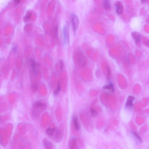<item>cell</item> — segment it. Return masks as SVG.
I'll list each match as a JSON object with an SVG mask.
<instances>
[{
    "instance_id": "1",
    "label": "cell",
    "mask_w": 149,
    "mask_h": 149,
    "mask_svg": "<svg viewBox=\"0 0 149 149\" xmlns=\"http://www.w3.org/2000/svg\"><path fill=\"white\" fill-rule=\"evenodd\" d=\"M76 62L80 67H83L86 64V59L82 52H79L76 56Z\"/></svg>"
},
{
    "instance_id": "2",
    "label": "cell",
    "mask_w": 149,
    "mask_h": 149,
    "mask_svg": "<svg viewBox=\"0 0 149 149\" xmlns=\"http://www.w3.org/2000/svg\"><path fill=\"white\" fill-rule=\"evenodd\" d=\"M71 20L72 29L74 32H75L78 27L79 24V18L77 15L72 13L71 15Z\"/></svg>"
},
{
    "instance_id": "3",
    "label": "cell",
    "mask_w": 149,
    "mask_h": 149,
    "mask_svg": "<svg viewBox=\"0 0 149 149\" xmlns=\"http://www.w3.org/2000/svg\"><path fill=\"white\" fill-rule=\"evenodd\" d=\"M63 32L64 44L65 46H68L70 43V32L68 26H64Z\"/></svg>"
},
{
    "instance_id": "4",
    "label": "cell",
    "mask_w": 149,
    "mask_h": 149,
    "mask_svg": "<svg viewBox=\"0 0 149 149\" xmlns=\"http://www.w3.org/2000/svg\"><path fill=\"white\" fill-rule=\"evenodd\" d=\"M131 34L136 45L137 46L139 45L141 42L140 34L137 32H133L131 33Z\"/></svg>"
},
{
    "instance_id": "5",
    "label": "cell",
    "mask_w": 149,
    "mask_h": 149,
    "mask_svg": "<svg viewBox=\"0 0 149 149\" xmlns=\"http://www.w3.org/2000/svg\"><path fill=\"white\" fill-rule=\"evenodd\" d=\"M30 65L32 70L35 76H36L38 72V67L40 64L37 63L35 60L33 59L30 60Z\"/></svg>"
},
{
    "instance_id": "6",
    "label": "cell",
    "mask_w": 149,
    "mask_h": 149,
    "mask_svg": "<svg viewBox=\"0 0 149 149\" xmlns=\"http://www.w3.org/2000/svg\"><path fill=\"white\" fill-rule=\"evenodd\" d=\"M116 12L118 14H120L123 12V6L121 1H117L115 4Z\"/></svg>"
},
{
    "instance_id": "7",
    "label": "cell",
    "mask_w": 149,
    "mask_h": 149,
    "mask_svg": "<svg viewBox=\"0 0 149 149\" xmlns=\"http://www.w3.org/2000/svg\"><path fill=\"white\" fill-rule=\"evenodd\" d=\"M61 126L56 132L55 138L56 141L57 142H59L61 140L64 134L63 128Z\"/></svg>"
},
{
    "instance_id": "8",
    "label": "cell",
    "mask_w": 149,
    "mask_h": 149,
    "mask_svg": "<svg viewBox=\"0 0 149 149\" xmlns=\"http://www.w3.org/2000/svg\"><path fill=\"white\" fill-rule=\"evenodd\" d=\"M33 107L35 109H40L41 108H46V105L44 103L40 102H34Z\"/></svg>"
},
{
    "instance_id": "9",
    "label": "cell",
    "mask_w": 149,
    "mask_h": 149,
    "mask_svg": "<svg viewBox=\"0 0 149 149\" xmlns=\"http://www.w3.org/2000/svg\"><path fill=\"white\" fill-rule=\"evenodd\" d=\"M42 143L45 148L47 149L52 148V144L51 142L46 138L42 140Z\"/></svg>"
},
{
    "instance_id": "10",
    "label": "cell",
    "mask_w": 149,
    "mask_h": 149,
    "mask_svg": "<svg viewBox=\"0 0 149 149\" xmlns=\"http://www.w3.org/2000/svg\"><path fill=\"white\" fill-rule=\"evenodd\" d=\"M74 126L75 130L77 131H79L80 129V126L79 123L78 118L76 116H74L72 119Z\"/></svg>"
},
{
    "instance_id": "11",
    "label": "cell",
    "mask_w": 149,
    "mask_h": 149,
    "mask_svg": "<svg viewBox=\"0 0 149 149\" xmlns=\"http://www.w3.org/2000/svg\"><path fill=\"white\" fill-rule=\"evenodd\" d=\"M104 90H107L111 92L112 93H114V88L113 84L112 83L104 86L103 88Z\"/></svg>"
},
{
    "instance_id": "12",
    "label": "cell",
    "mask_w": 149,
    "mask_h": 149,
    "mask_svg": "<svg viewBox=\"0 0 149 149\" xmlns=\"http://www.w3.org/2000/svg\"><path fill=\"white\" fill-rule=\"evenodd\" d=\"M103 4L104 10H108L110 9L111 4L108 0H104Z\"/></svg>"
},
{
    "instance_id": "13",
    "label": "cell",
    "mask_w": 149,
    "mask_h": 149,
    "mask_svg": "<svg viewBox=\"0 0 149 149\" xmlns=\"http://www.w3.org/2000/svg\"><path fill=\"white\" fill-rule=\"evenodd\" d=\"M77 146V143L76 140L73 139H72L70 142V149H76Z\"/></svg>"
},
{
    "instance_id": "14",
    "label": "cell",
    "mask_w": 149,
    "mask_h": 149,
    "mask_svg": "<svg viewBox=\"0 0 149 149\" xmlns=\"http://www.w3.org/2000/svg\"><path fill=\"white\" fill-rule=\"evenodd\" d=\"M55 130V128H48L46 130V132L48 135L50 136H52L54 135Z\"/></svg>"
},
{
    "instance_id": "15",
    "label": "cell",
    "mask_w": 149,
    "mask_h": 149,
    "mask_svg": "<svg viewBox=\"0 0 149 149\" xmlns=\"http://www.w3.org/2000/svg\"><path fill=\"white\" fill-rule=\"evenodd\" d=\"M32 15V13L31 12H28L26 13L24 17V22H27L29 19L31 18Z\"/></svg>"
},
{
    "instance_id": "16",
    "label": "cell",
    "mask_w": 149,
    "mask_h": 149,
    "mask_svg": "<svg viewBox=\"0 0 149 149\" xmlns=\"http://www.w3.org/2000/svg\"><path fill=\"white\" fill-rule=\"evenodd\" d=\"M61 86H60V83L59 82H58V84L57 87L55 91L54 92V96H56L58 95L59 93L61 90Z\"/></svg>"
},
{
    "instance_id": "17",
    "label": "cell",
    "mask_w": 149,
    "mask_h": 149,
    "mask_svg": "<svg viewBox=\"0 0 149 149\" xmlns=\"http://www.w3.org/2000/svg\"><path fill=\"white\" fill-rule=\"evenodd\" d=\"M132 134H134V136L140 142H142V140L141 138L140 137V136L137 134V132H134V131H132Z\"/></svg>"
},
{
    "instance_id": "18",
    "label": "cell",
    "mask_w": 149,
    "mask_h": 149,
    "mask_svg": "<svg viewBox=\"0 0 149 149\" xmlns=\"http://www.w3.org/2000/svg\"><path fill=\"white\" fill-rule=\"evenodd\" d=\"M126 106H128V107H132L133 106L132 101L127 100L126 104Z\"/></svg>"
},
{
    "instance_id": "19",
    "label": "cell",
    "mask_w": 149,
    "mask_h": 149,
    "mask_svg": "<svg viewBox=\"0 0 149 149\" xmlns=\"http://www.w3.org/2000/svg\"><path fill=\"white\" fill-rule=\"evenodd\" d=\"M54 34L55 36L57 37L58 35V26H56L54 28Z\"/></svg>"
},
{
    "instance_id": "20",
    "label": "cell",
    "mask_w": 149,
    "mask_h": 149,
    "mask_svg": "<svg viewBox=\"0 0 149 149\" xmlns=\"http://www.w3.org/2000/svg\"><path fill=\"white\" fill-rule=\"evenodd\" d=\"M91 112L92 114V116L93 117H95L96 116L97 113L96 111L92 108L91 110Z\"/></svg>"
},
{
    "instance_id": "21",
    "label": "cell",
    "mask_w": 149,
    "mask_h": 149,
    "mask_svg": "<svg viewBox=\"0 0 149 149\" xmlns=\"http://www.w3.org/2000/svg\"><path fill=\"white\" fill-rule=\"evenodd\" d=\"M134 100V98L131 96H128V98L127 100H129L133 101Z\"/></svg>"
},
{
    "instance_id": "22",
    "label": "cell",
    "mask_w": 149,
    "mask_h": 149,
    "mask_svg": "<svg viewBox=\"0 0 149 149\" xmlns=\"http://www.w3.org/2000/svg\"><path fill=\"white\" fill-rule=\"evenodd\" d=\"M60 68H61V70H62L63 69V62L62 60H60Z\"/></svg>"
},
{
    "instance_id": "23",
    "label": "cell",
    "mask_w": 149,
    "mask_h": 149,
    "mask_svg": "<svg viewBox=\"0 0 149 149\" xmlns=\"http://www.w3.org/2000/svg\"><path fill=\"white\" fill-rule=\"evenodd\" d=\"M32 88L34 91H36L37 89V87L36 85H34L32 86Z\"/></svg>"
},
{
    "instance_id": "24",
    "label": "cell",
    "mask_w": 149,
    "mask_h": 149,
    "mask_svg": "<svg viewBox=\"0 0 149 149\" xmlns=\"http://www.w3.org/2000/svg\"><path fill=\"white\" fill-rule=\"evenodd\" d=\"M15 2L16 3H19L20 2L21 0H14Z\"/></svg>"
},
{
    "instance_id": "25",
    "label": "cell",
    "mask_w": 149,
    "mask_h": 149,
    "mask_svg": "<svg viewBox=\"0 0 149 149\" xmlns=\"http://www.w3.org/2000/svg\"><path fill=\"white\" fill-rule=\"evenodd\" d=\"M17 48V47L16 46H15L13 48V50L14 51H16Z\"/></svg>"
},
{
    "instance_id": "26",
    "label": "cell",
    "mask_w": 149,
    "mask_h": 149,
    "mask_svg": "<svg viewBox=\"0 0 149 149\" xmlns=\"http://www.w3.org/2000/svg\"><path fill=\"white\" fill-rule=\"evenodd\" d=\"M142 2L144 3L145 1H146V0H141Z\"/></svg>"
}]
</instances>
